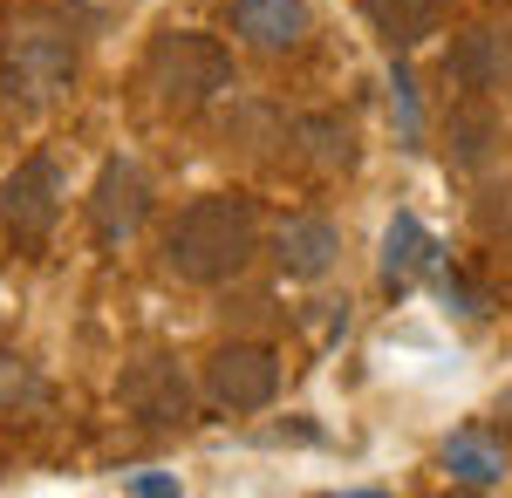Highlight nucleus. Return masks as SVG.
I'll return each mask as SVG.
<instances>
[{"mask_svg": "<svg viewBox=\"0 0 512 498\" xmlns=\"http://www.w3.org/2000/svg\"><path fill=\"white\" fill-rule=\"evenodd\" d=\"M117 396H123V410L137 423H151V430H185V423H192V383H185L178 362H164V355L130 362Z\"/></svg>", "mask_w": 512, "mask_h": 498, "instance_id": "nucleus-7", "label": "nucleus"}, {"mask_svg": "<svg viewBox=\"0 0 512 498\" xmlns=\"http://www.w3.org/2000/svg\"><path fill=\"white\" fill-rule=\"evenodd\" d=\"M444 76H458L465 89H506L512 82V28H472L444 55Z\"/></svg>", "mask_w": 512, "mask_h": 498, "instance_id": "nucleus-11", "label": "nucleus"}, {"mask_svg": "<svg viewBox=\"0 0 512 498\" xmlns=\"http://www.w3.org/2000/svg\"><path fill=\"white\" fill-rule=\"evenodd\" d=\"M294 137L308 144V157H315L321 171H349L355 164V137H349V123H335V116H301Z\"/></svg>", "mask_w": 512, "mask_h": 498, "instance_id": "nucleus-14", "label": "nucleus"}, {"mask_svg": "<svg viewBox=\"0 0 512 498\" xmlns=\"http://www.w3.org/2000/svg\"><path fill=\"white\" fill-rule=\"evenodd\" d=\"M362 7H369L376 35L390 41V48H417V41H431L437 21H444V0H362Z\"/></svg>", "mask_w": 512, "mask_h": 498, "instance_id": "nucleus-12", "label": "nucleus"}, {"mask_svg": "<svg viewBox=\"0 0 512 498\" xmlns=\"http://www.w3.org/2000/svg\"><path fill=\"white\" fill-rule=\"evenodd\" d=\"M260 253V205L246 192H205L164 226V267L192 287H226Z\"/></svg>", "mask_w": 512, "mask_h": 498, "instance_id": "nucleus-1", "label": "nucleus"}, {"mask_svg": "<svg viewBox=\"0 0 512 498\" xmlns=\"http://www.w3.org/2000/svg\"><path fill=\"white\" fill-rule=\"evenodd\" d=\"M0 69H7V96H48L62 89L76 69V35H62L48 14H21L7 21V48H0Z\"/></svg>", "mask_w": 512, "mask_h": 498, "instance_id": "nucleus-3", "label": "nucleus"}, {"mask_svg": "<svg viewBox=\"0 0 512 498\" xmlns=\"http://www.w3.org/2000/svg\"><path fill=\"white\" fill-rule=\"evenodd\" d=\"M151 219V178L130 164V157H103L96 185H89V226H96V246L117 253L123 239H137V226Z\"/></svg>", "mask_w": 512, "mask_h": 498, "instance_id": "nucleus-6", "label": "nucleus"}, {"mask_svg": "<svg viewBox=\"0 0 512 498\" xmlns=\"http://www.w3.org/2000/svg\"><path fill=\"white\" fill-rule=\"evenodd\" d=\"M233 35L246 48H260V55H287V48H301L308 28H315V7L308 0H233Z\"/></svg>", "mask_w": 512, "mask_h": 498, "instance_id": "nucleus-8", "label": "nucleus"}, {"mask_svg": "<svg viewBox=\"0 0 512 498\" xmlns=\"http://www.w3.org/2000/svg\"><path fill=\"white\" fill-rule=\"evenodd\" d=\"M144 89L158 96L164 110L192 116V110H205L212 96L233 89V55H226L212 35L171 28V35H158V41H151V55H144Z\"/></svg>", "mask_w": 512, "mask_h": 498, "instance_id": "nucleus-2", "label": "nucleus"}, {"mask_svg": "<svg viewBox=\"0 0 512 498\" xmlns=\"http://www.w3.org/2000/svg\"><path fill=\"white\" fill-rule=\"evenodd\" d=\"M499 410H506V417H512V389H506V403H499Z\"/></svg>", "mask_w": 512, "mask_h": 498, "instance_id": "nucleus-16", "label": "nucleus"}, {"mask_svg": "<svg viewBox=\"0 0 512 498\" xmlns=\"http://www.w3.org/2000/svg\"><path fill=\"white\" fill-rule=\"evenodd\" d=\"M55 219H62V164L48 151H35V157H21L7 171V185H0V226L21 246H41L55 232Z\"/></svg>", "mask_w": 512, "mask_h": 498, "instance_id": "nucleus-5", "label": "nucleus"}, {"mask_svg": "<svg viewBox=\"0 0 512 498\" xmlns=\"http://www.w3.org/2000/svg\"><path fill=\"white\" fill-rule=\"evenodd\" d=\"M0 403H41V383L28 376L21 355H0Z\"/></svg>", "mask_w": 512, "mask_h": 498, "instance_id": "nucleus-15", "label": "nucleus"}, {"mask_svg": "<svg viewBox=\"0 0 512 498\" xmlns=\"http://www.w3.org/2000/svg\"><path fill=\"white\" fill-rule=\"evenodd\" d=\"M431 260H437L431 232L417 226L410 212H396V219H390V232H383V280H390V287H410V280H417V273L431 267Z\"/></svg>", "mask_w": 512, "mask_h": 498, "instance_id": "nucleus-13", "label": "nucleus"}, {"mask_svg": "<svg viewBox=\"0 0 512 498\" xmlns=\"http://www.w3.org/2000/svg\"><path fill=\"white\" fill-rule=\"evenodd\" d=\"M437 464L451 471V485H472V492H492V485H506L512 471V451L499 430H485V423H465V430H451L444 437V451Z\"/></svg>", "mask_w": 512, "mask_h": 498, "instance_id": "nucleus-10", "label": "nucleus"}, {"mask_svg": "<svg viewBox=\"0 0 512 498\" xmlns=\"http://www.w3.org/2000/svg\"><path fill=\"white\" fill-rule=\"evenodd\" d=\"M274 260H280L287 280H321V273L342 260V232H335V219H321V212L280 219L274 226Z\"/></svg>", "mask_w": 512, "mask_h": 498, "instance_id": "nucleus-9", "label": "nucleus"}, {"mask_svg": "<svg viewBox=\"0 0 512 498\" xmlns=\"http://www.w3.org/2000/svg\"><path fill=\"white\" fill-rule=\"evenodd\" d=\"M205 396L233 417H253L280 396V355L260 342H226L205 355Z\"/></svg>", "mask_w": 512, "mask_h": 498, "instance_id": "nucleus-4", "label": "nucleus"}]
</instances>
